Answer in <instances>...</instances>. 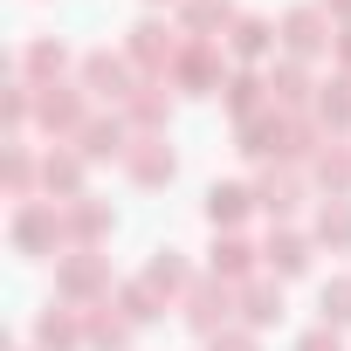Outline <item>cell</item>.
<instances>
[{
  "mask_svg": "<svg viewBox=\"0 0 351 351\" xmlns=\"http://www.w3.org/2000/svg\"><path fill=\"white\" fill-rule=\"evenodd\" d=\"M8 241H14V255H56V248L69 241V214H62L56 200H21Z\"/></svg>",
  "mask_w": 351,
  "mask_h": 351,
  "instance_id": "cell-1",
  "label": "cell"
},
{
  "mask_svg": "<svg viewBox=\"0 0 351 351\" xmlns=\"http://www.w3.org/2000/svg\"><path fill=\"white\" fill-rule=\"evenodd\" d=\"M124 56H131V69H145V76H172V62L186 56V42H180V28H172V21L145 14V21L124 35Z\"/></svg>",
  "mask_w": 351,
  "mask_h": 351,
  "instance_id": "cell-2",
  "label": "cell"
},
{
  "mask_svg": "<svg viewBox=\"0 0 351 351\" xmlns=\"http://www.w3.org/2000/svg\"><path fill=\"white\" fill-rule=\"evenodd\" d=\"M180 317H186V330H200V337H221V330H234L228 317H234V282H221V276H200L186 296H180Z\"/></svg>",
  "mask_w": 351,
  "mask_h": 351,
  "instance_id": "cell-3",
  "label": "cell"
},
{
  "mask_svg": "<svg viewBox=\"0 0 351 351\" xmlns=\"http://www.w3.org/2000/svg\"><path fill=\"white\" fill-rule=\"evenodd\" d=\"M56 289H62V303H104V296H110L104 255H97V248H69V255L56 262Z\"/></svg>",
  "mask_w": 351,
  "mask_h": 351,
  "instance_id": "cell-4",
  "label": "cell"
},
{
  "mask_svg": "<svg viewBox=\"0 0 351 351\" xmlns=\"http://www.w3.org/2000/svg\"><path fill=\"white\" fill-rule=\"evenodd\" d=\"M76 90H83V83H35V124L76 138V131L90 124V104H83Z\"/></svg>",
  "mask_w": 351,
  "mask_h": 351,
  "instance_id": "cell-5",
  "label": "cell"
},
{
  "mask_svg": "<svg viewBox=\"0 0 351 351\" xmlns=\"http://www.w3.org/2000/svg\"><path fill=\"white\" fill-rule=\"evenodd\" d=\"M83 90L97 97V104H131V56H110V49H90L83 56Z\"/></svg>",
  "mask_w": 351,
  "mask_h": 351,
  "instance_id": "cell-6",
  "label": "cell"
},
{
  "mask_svg": "<svg viewBox=\"0 0 351 351\" xmlns=\"http://www.w3.org/2000/svg\"><path fill=\"white\" fill-rule=\"evenodd\" d=\"M282 49H289V62H310L317 49H330V14L324 8H289L282 14Z\"/></svg>",
  "mask_w": 351,
  "mask_h": 351,
  "instance_id": "cell-7",
  "label": "cell"
},
{
  "mask_svg": "<svg viewBox=\"0 0 351 351\" xmlns=\"http://www.w3.org/2000/svg\"><path fill=\"white\" fill-rule=\"evenodd\" d=\"M76 145H83V158H90V165H104V158H131V145H138V138H131V117H104V110H97V117L76 131Z\"/></svg>",
  "mask_w": 351,
  "mask_h": 351,
  "instance_id": "cell-8",
  "label": "cell"
},
{
  "mask_svg": "<svg viewBox=\"0 0 351 351\" xmlns=\"http://www.w3.org/2000/svg\"><path fill=\"white\" fill-rule=\"evenodd\" d=\"M124 117H131V131H138V138H165V117H172V97H165V76H145V83L131 90Z\"/></svg>",
  "mask_w": 351,
  "mask_h": 351,
  "instance_id": "cell-9",
  "label": "cell"
},
{
  "mask_svg": "<svg viewBox=\"0 0 351 351\" xmlns=\"http://www.w3.org/2000/svg\"><path fill=\"white\" fill-rule=\"evenodd\" d=\"M172 83H180L186 97H214V90H221V56H214V42H186V56L172 62Z\"/></svg>",
  "mask_w": 351,
  "mask_h": 351,
  "instance_id": "cell-10",
  "label": "cell"
},
{
  "mask_svg": "<svg viewBox=\"0 0 351 351\" xmlns=\"http://www.w3.org/2000/svg\"><path fill=\"white\" fill-rule=\"evenodd\" d=\"M83 344V310L76 303H49L35 317V351H76Z\"/></svg>",
  "mask_w": 351,
  "mask_h": 351,
  "instance_id": "cell-11",
  "label": "cell"
},
{
  "mask_svg": "<svg viewBox=\"0 0 351 351\" xmlns=\"http://www.w3.org/2000/svg\"><path fill=\"white\" fill-rule=\"evenodd\" d=\"M124 172H131V186H165L172 172H180V158H172L165 138H138L131 158H124Z\"/></svg>",
  "mask_w": 351,
  "mask_h": 351,
  "instance_id": "cell-12",
  "label": "cell"
},
{
  "mask_svg": "<svg viewBox=\"0 0 351 351\" xmlns=\"http://www.w3.org/2000/svg\"><path fill=\"white\" fill-rule=\"evenodd\" d=\"M131 330H138V324H131L124 310H110V296L83 310V344H97V351H124V344H131Z\"/></svg>",
  "mask_w": 351,
  "mask_h": 351,
  "instance_id": "cell-13",
  "label": "cell"
},
{
  "mask_svg": "<svg viewBox=\"0 0 351 351\" xmlns=\"http://www.w3.org/2000/svg\"><path fill=\"white\" fill-rule=\"evenodd\" d=\"M62 214H69V241H76V248H97V241L117 228V214H110L104 200H90V193H83V200H69Z\"/></svg>",
  "mask_w": 351,
  "mask_h": 351,
  "instance_id": "cell-14",
  "label": "cell"
},
{
  "mask_svg": "<svg viewBox=\"0 0 351 351\" xmlns=\"http://www.w3.org/2000/svg\"><path fill=\"white\" fill-rule=\"evenodd\" d=\"M83 165H90L83 152H49V158H42V193H49V200H56V193H62V200H83Z\"/></svg>",
  "mask_w": 351,
  "mask_h": 351,
  "instance_id": "cell-15",
  "label": "cell"
},
{
  "mask_svg": "<svg viewBox=\"0 0 351 351\" xmlns=\"http://www.w3.org/2000/svg\"><path fill=\"white\" fill-rule=\"evenodd\" d=\"M255 207V186H234V180H214L207 186V221L221 228V234H234V221Z\"/></svg>",
  "mask_w": 351,
  "mask_h": 351,
  "instance_id": "cell-16",
  "label": "cell"
},
{
  "mask_svg": "<svg viewBox=\"0 0 351 351\" xmlns=\"http://www.w3.org/2000/svg\"><path fill=\"white\" fill-rule=\"evenodd\" d=\"M145 282H152L158 296H186V289H193V276H186V255H180V248H152V262H145Z\"/></svg>",
  "mask_w": 351,
  "mask_h": 351,
  "instance_id": "cell-17",
  "label": "cell"
},
{
  "mask_svg": "<svg viewBox=\"0 0 351 351\" xmlns=\"http://www.w3.org/2000/svg\"><path fill=\"white\" fill-rule=\"evenodd\" d=\"M255 262H262V248H248L241 234H221V241H214V276H221V282H248Z\"/></svg>",
  "mask_w": 351,
  "mask_h": 351,
  "instance_id": "cell-18",
  "label": "cell"
},
{
  "mask_svg": "<svg viewBox=\"0 0 351 351\" xmlns=\"http://www.w3.org/2000/svg\"><path fill=\"white\" fill-rule=\"evenodd\" d=\"M262 262H269L276 276H303V269H310V241H303L296 228H276L269 248H262Z\"/></svg>",
  "mask_w": 351,
  "mask_h": 351,
  "instance_id": "cell-19",
  "label": "cell"
},
{
  "mask_svg": "<svg viewBox=\"0 0 351 351\" xmlns=\"http://www.w3.org/2000/svg\"><path fill=\"white\" fill-rule=\"evenodd\" d=\"M241 317H248V330L282 324V289L276 282H241Z\"/></svg>",
  "mask_w": 351,
  "mask_h": 351,
  "instance_id": "cell-20",
  "label": "cell"
},
{
  "mask_svg": "<svg viewBox=\"0 0 351 351\" xmlns=\"http://www.w3.org/2000/svg\"><path fill=\"white\" fill-rule=\"evenodd\" d=\"M296 200H303V180H296V172H269V180L255 186V207H269L276 221H289Z\"/></svg>",
  "mask_w": 351,
  "mask_h": 351,
  "instance_id": "cell-21",
  "label": "cell"
},
{
  "mask_svg": "<svg viewBox=\"0 0 351 351\" xmlns=\"http://www.w3.org/2000/svg\"><path fill=\"white\" fill-rule=\"evenodd\" d=\"M269 104H282V110H303V104H310V69H303V62H282V69H269Z\"/></svg>",
  "mask_w": 351,
  "mask_h": 351,
  "instance_id": "cell-22",
  "label": "cell"
},
{
  "mask_svg": "<svg viewBox=\"0 0 351 351\" xmlns=\"http://www.w3.org/2000/svg\"><path fill=\"white\" fill-rule=\"evenodd\" d=\"M330 145H337V138H324V152H317L310 165H317V186H324L330 200H344V193H351V152H330Z\"/></svg>",
  "mask_w": 351,
  "mask_h": 351,
  "instance_id": "cell-23",
  "label": "cell"
},
{
  "mask_svg": "<svg viewBox=\"0 0 351 351\" xmlns=\"http://www.w3.org/2000/svg\"><path fill=\"white\" fill-rule=\"evenodd\" d=\"M269 42H276V28H269L262 14H241V21H234V35H228V49H234L241 62H262V56H269Z\"/></svg>",
  "mask_w": 351,
  "mask_h": 351,
  "instance_id": "cell-24",
  "label": "cell"
},
{
  "mask_svg": "<svg viewBox=\"0 0 351 351\" xmlns=\"http://www.w3.org/2000/svg\"><path fill=\"white\" fill-rule=\"evenodd\" d=\"M62 62H69V49L42 35V42H28V56H21V76H28V83H56V76H62Z\"/></svg>",
  "mask_w": 351,
  "mask_h": 351,
  "instance_id": "cell-25",
  "label": "cell"
},
{
  "mask_svg": "<svg viewBox=\"0 0 351 351\" xmlns=\"http://www.w3.org/2000/svg\"><path fill=\"white\" fill-rule=\"evenodd\" d=\"M117 310H124L131 324H152V317H165V296L138 276V282H124V289H117Z\"/></svg>",
  "mask_w": 351,
  "mask_h": 351,
  "instance_id": "cell-26",
  "label": "cell"
},
{
  "mask_svg": "<svg viewBox=\"0 0 351 351\" xmlns=\"http://www.w3.org/2000/svg\"><path fill=\"white\" fill-rule=\"evenodd\" d=\"M35 186H42V165H35L28 145L14 138V145H8V193H14V200H35Z\"/></svg>",
  "mask_w": 351,
  "mask_h": 351,
  "instance_id": "cell-27",
  "label": "cell"
},
{
  "mask_svg": "<svg viewBox=\"0 0 351 351\" xmlns=\"http://www.w3.org/2000/svg\"><path fill=\"white\" fill-rule=\"evenodd\" d=\"M317 241H330L337 255H351V200H324V214H317Z\"/></svg>",
  "mask_w": 351,
  "mask_h": 351,
  "instance_id": "cell-28",
  "label": "cell"
},
{
  "mask_svg": "<svg viewBox=\"0 0 351 351\" xmlns=\"http://www.w3.org/2000/svg\"><path fill=\"white\" fill-rule=\"evenodd\" d=\"M214 28H228V0H186V42H214Z\"/></svg>",
  "mask_w": 351,
  "mask_h": 351,
  "instance_id": "cell-29",
  "label": "cell"
},
{
  "mask_svg": "<svg viewBox=\"0 0 351 351\" xmlns=\"http://www.w3.org/2000/svg\"><path fill=\"white\" fill-rule=\"evenodd\" d=\"M317 117H324L330 131H344V124H351V83H324V97H317Z\"/></svg>",
  "mask_w": 351,
  "mask_h": 351,
  "instance_id": "cell-30",
  "label": "cell"
},
{
  "mask_svg": "<svg viewBox=\"0 0 351 351\" xmlns=\"http://www.w3.org/2000/svg\"><path fill=\"white\" fill-rule=\"evenodd\" d=\"M317 303H324V324H330V330H337V324H351V276H330Z\"/></svg>",
  "mask_w": 351,
  "mask_h": 351,
  "instance_id": "cell-31",
  "label": "cell"
},
{
  "mask_svg": "<svg viewBox=\"0 0 351 351\" xmlns=\"http://www.w3.org/2000/svg\"><path fill=\"white\" fill-rule=\"evenodd\" d=\"M296 351H344V344H337V330L324 324V330H310V337H296Z\"/></svg>",
  "mask_w": 351,
  "mask_h": 351,
  "instance_id": "cell-32",
  "label": "cell"
},
{
  "mask_svg": "<svg viewBox=\"0 0 351 351\" xmlns=\"http://www.w3.org/2000/svg\"><path fill=\"white\" fill-rule=\"evenodd\" d=\"M214 351H262V344H255V330H221Z\"/></svg>",
  "mask_w": 351,
  "mask_h": 351,
  "instance_id": "cell-33",
  "label": "cell"
},
{
  "mask_svg": "<svg viewBox=\"0 0 351 351\" xmlns=\"http://www.w3.org/2000/svg\"><path fill=\"white\" fill-rule=\"evenodd\" d=\"M324 14H330V21H344V28H351V0H324Z\"/></svg>",
  "mask_w": 351,
  "mask_h": 351,
  "instance_id": "cell-34",
  "label": "cell"
},
{
  "mask_svg": "<svg viewBox=\"0 0 351 351\" xmlns=\"http://www.w3.org/2000/svg\"><path fill=\"white\" fill-rule=\"evenodd\" d=\"M337 62H344V69H351V28H344V35H337Z\"/></svg>",
  "mask_w": 351,
  "mask_h": 351,
  "instance_id": "cell-35",
  "label": "cell"
}]
</instances>
